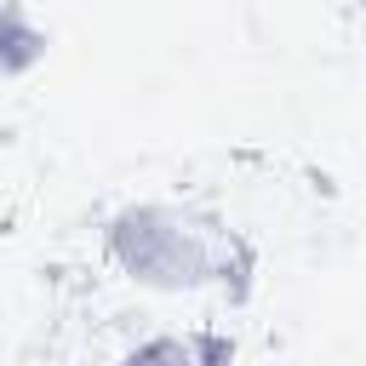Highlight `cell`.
<instances>
[{"label": "cell", "mask_w": 366, "mask_h": 366, "mask_svg": "<svg viewBox=\"0 0 366 366\" xmlns=\"http://www.w3.org/2000/svg\"><path fill=\"white\" fill-rule=\"evenodd\" d=\"M109 257L126 280H137L143 292H200L206 280H217V252L212 240L194 229L189 212L166 206V200H132L109 217L103 229Z\"/></svg>", "instance_id": "obj_1"}, {"label": "cell", "mask_w": 366, "mask_h": 366, "mask_svg": "<svg viewBox=\"0 0 366 366\" xmlns=\"http://www.w3.org/2000/svg\"><path fill=\"white\" fill-rule=\"evenodd\" d=\"M51 34L29 11V0H0V80H23L46 63Z\"/></svg>", "instance_id": "obj_2"}, {"label": "cell", "mask_w": 366, "mask_h": 366, "mask_svg": "<svg viewBox=\"0 0 366 366\" xmlns=\"http://www.w3.org/2000/svg\"><path fill=\"white\" fill-rule=\"evenodd\" d=\"M120 366H200V355H194V337H143L137 349H126L120 355Z\"/></svg>", "instance_id": "obj_3"}, {"label": "cell", "mask_w": 366, "mask_h": 366, "mask_svg": "<svg viewBox=\"0 0 366 366\" xmlns=\"http://www.w3.org/2000/svg\"><path fill=\"white\" fill-rule=\"evenodd\" d=\"M355 6H360V11H366V0H355Z\"/></svg>", "instance_id": "obj_4"}]
</instances>
